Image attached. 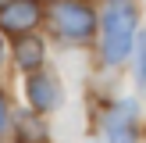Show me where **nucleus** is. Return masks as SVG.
<instances>
[{
    "mask_svg": "<svg viewBox=\"0 0 146 143\" xmlns=\"http://www.w3.org/2000/svg\"><path fill=\"white\" fill-rule=\"evenodd\" d=\"M135 118H139V104L118 100L104 114V143H135Z\"/></svg>",
    "mask_w": 146,
    "mask_h": 143,
    "instance_id": "obj_3",
    "label": "nucleus"
},
{
    "mask_svg": "<svg viewBox=\"0 0 146 143\" xmlns=\"http://www.w3.org/2000/svg\"><path fill=\"white\" fill-rule=\"evenodd\" d=\"M135 29H139V11L132 0H107L104 7V61L121 64L132 54Z\"/></svg>",
    "mask_w": 146,
    "mask_h": 143,
    "instance_id": "obj_1",
    "label": "nucleus"
},
{
    "mask_svg": "<svg viewBox=\"0 0 146 143\" xmlns=\"http://www.w3.org/2000/svg\"><path fill=\"white\" fill-rule=\"evenodd\" d=\"M0 61H4V43H0Z\"/></svg>",
    "mask_w": 146,
    "mask_h": 143,
    "instance_id": "obj_9",
    "label": "nucleus"
},
{
    "mask_svg": "<svg viewBox=\"0 0 146 143\" xmlns=\"http://www.w3.org/2000/svg\"><path fill=\"white\" fill-rule=\"evenodd\" d=\"M25 93H29V104H32L39 114L57 111V107H61V82H57L54 75L32 72V75H29V82H25Z\"/></svg>",
    "mask_w": 146,
    "mask_h": 143,
    "instance_id": "obj_5",
    "label": "nucleus"
},
{
    "mask_svg": "<svg viewBox=\"0 0 146 143\" xmlns=\"http://www.w3.org/2000/svg\"><path fill=\"white\" fill-rule=\"evenodd\" d=\"M46 21L68 43H86L96 32V14H93V7L86 0H50L46 4Z\"/></svg>",
    "mask_w": 146,
    "mask_h": 143,
    "instance_id": "obj_2",
    "label": "nucleus"
},
{
    "mask_svg": "<svg viewBox=\"0 0 146 143\" xmlns=\"http://www.w3.org/2000/svg\"><path fill=\"white\" fill-rule=\"evenodd\" d=\"M135 79H139V86H146V39H139V47H135Z\"/></svg>",
    "mask_w": 146,
    "mask_h": 143,
    "instance_id": "obj_7",
    "label": "nucleus"
},
{
    "mask_svg": "<svg viewBox=\"0 0 146 143\" xmlns=\"http://www.w3.org/2000/svg\"><path fill=\"white\" fill-rule=\"evenodd\" d=\"M39 18H43L39 0H7V4H0V29L4 32L25 36L39 25Z\"/></svg>",
    "mask_w": 146,
    "mask_h": 143,
    "instance_id": "obj_4",
    "label": "nucleus"
},
{
    "mask_svg": "<svg viewBox=\"0 0 146 143\" xmlns=\"http://www.w3.org/2000/svg\"><path fill=\"white\" fill-rule=\"evenodd\" d=\"M14 61H18L21 72H39L43 68V39L32 32L18 36V43H14Z\"/></svg>",
    "mask_w": 146,
    "mask_h": 143,
    "instance_id": "obj_6",
    "label": "nucleus"
},
{
    "mask_svg": "<svg viewBox=\"0 0 146 143\" xmlns=\"http://www.w3.org/2000/svg\"><path fill=\"white\" fill-rule=\"evenodd\" d=\"M4 125H7V100L0 97V132H4Z\"/></svg>",
    "mask_w": 146,
    "mask_h": 143,
    "instance_id": "obj_8",
    "label": "nucleus"
}]
</instances>
